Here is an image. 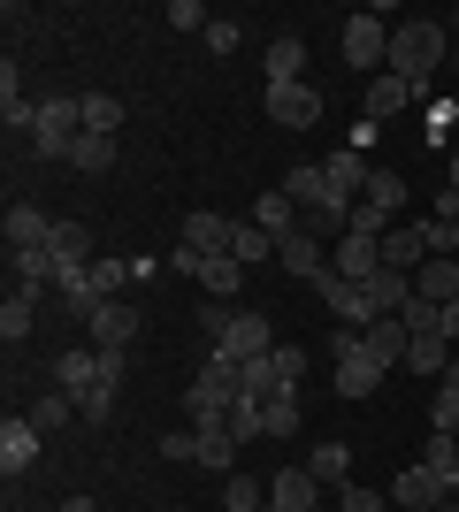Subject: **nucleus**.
<instances>
[{"mask_svg":"<svg viewBox=\"0 0 459 512\" xmlns=\"http://www.w3.org/2000/svg\"><path fill=\"white\" fill-rule=\"evenodd\" d=\"M383 69H398V77H414V85L429 92L444 69H452V31H444V23H391V62Z\"/></svg>","mask_w":459,"mask_h":512,"instance_id":"1","label":"nucleus"},{"mask_svg":"<svg viewBox=\"0 0 459 512\" xmlns=\"http://www.w3.org/2000/svg\"><path fill=\"white\" fill-rule=\"evenodd\" d=\"M77 138H85V100L46 92V100H39V123H31V153H77Z\"/></svg>","mask_w":459,"mask_h":512,"instance_id":"2","label":"nucleus"},{"mask_svg":"<svg viewBox=\"0 0 459 512\" xmlns=\"http://www.w3.org/2000/svg\"><path fill=\"white\" fill-rule=\"evenodd\" d=\"M261 115L276 130H306V123H322V92L314 85H261Z\"/></svg>","mask_w":459,"mask_h":512,"instance_id":"3","label":"nucleus"},{"mask_svg":"<svg viewBox=\"0 0 459 512\" xmlns=\"http://www.w3.org/2000/svg\"><path fill=\"white\" fill-rule=\"evenodd\" d=\"M345 62H352V69H368V77H383V62H391V23L375 16V8L345 23Z\"/></svg>","mask_w":459,"mask_h":512,"instance_id":"4","label":"nucleus"},{"mask_svg":"<svg viewBox=\"0 0 459 512\" xmlns=\"http://www.w3.org/2000/svg\"><path fill=\"white\" fill-rule=\"evenodd\" d=\"M314 291H322V306H329V314H337V329H368V321H383V314H375V291H368V283L322 276V283H314Z\"/></svg>","mask_w":459,"mask_h":512,"instance_id":"5","label":"nucleus"},{"mask_svg":"<svg viewBox=\"0 0 459 512\" xmlns=\"http://www.w3.org/2000/svg\"><path fill=\"white\" fill-rule=\"evenodd\" d=\"M329 276H345V283H375V276H383V237L345 230V237H337V253H329Z\"/></svg>","mask_w":459,"mask_h":512,"instance_id":"6","label":"nucleus"},{"mask_svg":"<svg viewBox=\"0 0 459 512\" xmlns=\"http://www.w3.org/2000/svg\"><path fill=\"white\" fill-rule=\"evenodd\" d=\"M85 337H92V352H131V337H138V306H131V299H108L100 314L85 321Z\"/></svg>","mask_w":459,"mask_h":512,"instance_id":"7","label":"nucleus"},{"mask_svg":"<svg viewBox=\"0 0 459 512\" xmlns=\"http://www.w3.org/2000/svg\"><path fill=\"white\" fill-rule=\"evenodd\" d=\"M414 100H421V85H414V77H398V69H383V77L368 85V100H360V115H368V123H391V115H406Z\"/></svg>","mask_w":459,"mask_h":512,"instance_id":"8","label":"nucleus"},{"mask_svg":"<svg viewBox=\"0 0 459 512\" xmlns=\"http://www.w3.org/2000/svg\"><path fill=\"white\" fill-rule=\"evenodd\" d=\"M39 444H46L39 428L8 413V421H0V474H8V482H16V474H31V467H39Z\"/></svg>","mask_w":459,"mask_h":512,"instance_id":"9","label":"nucleus"},{"mask_svg":"<svg viewBox=\"0 0 459 512\" xmlns=\"http://www.w3.org/2000/svg\"><path fill=\"white\" fill-rule=\"evenodd\" d=\"M215 352H230V360H268V352H276V321H268V314H238Z\"/></svg>","mask_w":459,"mask_h":512,"instance_id":"10","label":"nucleus"},{"mask_svg":"<svg viewBox=\"0 0 459 512\" xmlns=\"http://www.w3.org/2000/svg\"><path fill=\"white\" fill-rule=\"evenodd\" d=\"M46 253H54V283L85 276L92 268V230L85 222H54V245H46Z\"/></svg>","mask_w":459,"mask_h":512,"instance_id":"11","label":"nucleus"},{"mask_svg":"<svg viewBox=\"0 0 459 512\" xmlns=\"http://www.w3.org/2000/svg\"><path fill=\"white\" fill-rule=\"evenodd\" d=\"M360 337H368V360H375V367H406V352H414V329H406V321H398V314L368 321Z\"/></svg>","mask_w":459,"mask_h":512,"instance_id":"12","label":"nucleus"},{"mask_svg":"<svg viewBox=\"0 0 459 512\" xmlns=\"http://www.w3.org/2000/svg\"><path fill=\"white\" fill-rule=\"evenodd\" d=\"M322 176H329V192H337V199H352V207H360V192H368V153H360V146H337V153L322 161Z\"/></svg>","mask_w":459,"mask_h":512,"instance_id":"13","label":"nucleus"},{"mask_svg":"<svg viewBox=\"0 0 459 512\" xmlns=\"http://www.w3.org/2000/svg\"><path fill=\"white\" fill-rule=\"evenodd\" d=\"M276 260H284L291 276H306V283H322V276H329L322 237H314V230H291V237H276Z\"/></svg>","mask_w":459,"mask_h":512,"instance_id":"14","label":"nucleus"},{"mask_svg":"<svg viewBox=\"0 0 459 512\" xmlns=\"http://www.w3.org/2000/svg\"><path fill=\"white\" fill-rule=\"evenodd\" d=\"M268 505H276V512H314V505H322V482H314L306 467H284L276 482H268Z\"/></svg>","mask_w":459,"mask_h":512,"instance_id":"15","label":"nucleus"},{"mask_svg":"<svg viewBox=\"0 0 459 512\" xmlns=\"http://www.w3.org/2000/svg\"><path fill=\"white\" fill-rule=\"evenodd\" d=\"M391 505H406V512H437V505H444V482H437V474H429V467L414 459V467H406V474L391 482Z\"/></svg>","mask_w":459,"mask_h":512,"instance_id":"16","label":"nucleus"},{"mask_svg":"<svg viewBox=\"0 0 459 512\" xmlns=\"http://www.w3.org/2000/svg\"><path fill=\"white\" fill-rule=\"evenodd\" d=\"M261 77H268V85H306V46L291 39V31H284V39H268Z\"/></svg>","mask_w":459,"mask_h":512,"instance_id":"17","label":"nucleus"},{"mask_svg":"<svg viewBox=\"0 0 459 512\" xmlns=\"http://www.w3.org/2000/svg\"><path fill=\"white\" fill-rule=\"evenodd\" d=\"M0 123H8V130H23V138H31V123H39V100H31V92H23L16 62L0 69Z\"/></svg>","mask_w":459,"mask_h":512,"instance_id":"18","label":"nucleus"},{"mask_svg":"<svg viewBox=\"0 0 459 512\" xmlns=\"http://www.w3.org/2000/svg\"><path fill=\"white\" fill-rule=\"evenodd\" d=\"M421 260H429V237H421V222H398V230L383 237V268H398V276H414Z\"/></svg>","mask_w":459,"mask_h":512,"instance_id":"19","label":"nucleus"},{"mask_svg":"<svg viewBox=\"0 0 459 512\" xmlns=\"http://www.w3.org/2000/svg\"><path fill=\"white\" fill-rule=\"evenodd\" d=\"M54 383H62L69 398H85V390L100 383V352H92V344H69L62 360H54Z\"/></svg>","mask_w":459,"mask_h":512,"instance_id":"20","label":"nucleus"},{"mask_svg":"<svg viewBox=\"0 0 459 512\" xmlns=\"http://www.w3.org/2000/svg\"><path fill=\"white\" fill-rule=\"evenodd\" d=\"M0 230H8V253H23V245H54V214H39V207H23V199H16Z\"/></svg>","mask_w":459,"mask_h":512,"instance_id":"21","label":"nucleus"},{"mask_svg":"<svg viewBox=\"0 0 459 512\" xmlns=\"http://www.w3.org/2000/svg\"><path fill=\"white\" fill-rule=\"evenodd\" d=\"M337 367V398H375V390H383V375H391V367H375L368 352H352V360H329Z\"/></svg>","mask_w":459,"mask_h":512,"instance_id":"22","label":"nucleus"},{"mask_svg":"<svg viewBox=\"0 0 459 512\" xmlns=\"http://www.w3.org/2000/svg\"><path fill=\"white\" fill-rule=\"evenodd\" d=\"M414 299L452 306L459 299V260H421V268H414Z\"/></svg>","mask_w":459,"mask_h":512,"instance_id":"23","label":"nucleus"},{"mask_svg":"<svg viewBox=\"0 0 459 512\" xmlns=\"http://www.w3.org/2000/svg\"><path fill=\"white\" fill-rule=\"evenodd\" d=\"M230 237H238L230 214H207V207H199L192 222H184V245H192V253H230Z\"/></svg>","mask_w":459,"mask_h":512,"instance_id":"24","label":"nucleus"},{"mask_svg":"<svg viewBox=\"0 0 459 512\" xmlns=\"http://www.w3.org/2000/svg\"><path fill=\"white\" fill-rule=\"evenodd\" d=\"M31 314H39V291H8V306H0V344H8V352H16L23 337H31Z\"/></svg>","mask_w":459,"mask_h":512,"instance_id":"25","label":"nucleus"},{"mask_svg":"<svg viewBox=\"0 0 459 512\" xmlns=\"http://www.w3.org/2000/svg\"><path fill=\"white\" fill-rule=\"evenodd\" d=\"M429 421H437V436H459V360L437 375V390H429Z\"/></svg>","mask_w":459,"mask_h":512,"instance_id":"26","label":"nucleus"},{"mask_svg":"<svg viewBox=\"0 0 459 512\" xmlns=\"http://www.w3.org/2000/svg\"><path fill=\"white\" fill-rule=\"evenodd\" d=\"M421 467L444 482V497H459V436H429V444H421Z\"/></svg>","mask_w":459,"mask_h":512,"instance_id":"27","label":"nucleus"},{"mask_svg":"<svg viewBox=\"0 0 459 512\" xmlns=\"http://www.w3.org/2000/svg\"><path fill=\"white\" fill-rule=\"evenodd\" d=\"M238 283H245V268L230 253H207V260H199V291H207V299H238Z\"/></svg>","mask_w":459,"mask_h":512,"instance_id":"28","label":"nucleus"},{"mask_svg":"<svg viewBox=\"0 0 459 512\" xmlns=\"http://www.w3.org/2000/svg\"><path fill=\"white\" fill-rule=\"evenodd\" d=\"M230 459H238V436H230V421H222V428H199V459H192V467H207V474H238Z\"/></svg>","mask_w":459,"mask_h":512,"instance_id":"29","label":"nucleus"},{"mask_svg":"<svg viewBox=\"0 0 459 512\" xmlns=\"http://www.w3.org/2000/svg\"><path fill=\"white\" fill-rule=\"evenodd\" d=\"M230 260H238V268H268V260H276V237H268L261 222H238V237H230Z\"/></svg>","mask_w":459,"mask_h":512,"instance_id":"30","label":"nucleus"},{"mask_svg":"<svg viewBox=\"0 0 459 512\" xmlns=\"http://www.w3.org/2000/svg\"><path fill=\"white\" fill-rule=\"evenodd\" d=\"M306 474H314L322 490H345V482H352V444H322L314 459H306Z\"/></svg>","mask_w":459,"mask_h":512,"instance_id":"31","label":"nucleus"},{"mask_svg":"<svg viewBox=\"0 0 459 512\" xmlns=\"http://www.w3.org/2000/svg\"><path fill=\"white\" fill-rule=\"evenodd\" d=\"M69 161H77V176H108V169H115V138H100V130H85Z\"/></svg>","mask_w":459,"mask_h":512,"instance_id":"32","label":"nucleus"},{"mask_svg":"<svg viewBox=\"0 0 459 512\" xmlns=\"http://www.w3.org/2000/svg\"><path fill=\"white\" fill-rule=\"evenodd\" d=\"M69 413H77V398H69V390H46V398H31V413H23V421L39 428V436H54Z\"/></svg>","mask_w":459,"mask_h":512,"instance_id":"33","label":"nucleus"},{"mask_svg":"<svg viewBox=\"0 0 459 512\" xmlns=\"http://www.w3.org/2000/svg\"><path fill=\"white\" fill-rule=\"evenodd\" d=\"M253 222H261L268 237H291V230H299V207H291L284 192H261V207H253Z\"/></svg>","mask_w":459,"mask_h":512,"instance_id":"34","label":"nucleus"},{"mask_svg":"<svg viewBox=\"0 0 459 512\" xmlns=\"http://www.w3.org/2000/svg\"><path fill=\"white\" fill-rule=\"evenodd\" d=\"M406 367H414V375H444V367H452V337H414V352H406Z\"/></svg>","mask_w":459,"mask_h":512,"instance_id":"35","label":"nucleus"},{"mask_svg":"<svg viewBox=\"0 0 459 512\" xmlns=\"http://www.w3.org/2000/svg\"><path fill=\"white\" fill-rule=\"evenodd\" d=\"M360 199L383 207V214H398V207H406V176H398V169H368V192H360Z\"/></svg>","mask_w":459,"mask_h":512,"instance_id":"36","label":"nucleus"},{"mask_svg":"<svg viewBox=\"0 0 459 512\" xmlns=\"http://www.w3.org/2000/svg\"><path fill=\"white\" fill-rule=\"evenodd\" d=\"M85 276H92V291H100V299H131V260H92Z\"/></svg>","mask_w":459,"mask_h":512,"instance_id":"37","label":"nucleus"},{"mask_svg":"<svg viewBox=\"0 0 459 512\" xmlns=\"http://www.w3.org/2000/svg\"><path fill=\"white\" fill-rule=\"evenodd\" d=\"M77 100H85V130L115 138V123H123V100H115V92H77Z\"/></svg>","mask_w":459,"mask_h":512,"instance_id":"38","label":"nucleus"},{"mask_svg":"<svg viewBox=\"0 0 459 512\" xmlns=\"http://www.w3.org/2000/svg\"><path fill=\"white\" fill-rule=\"evenodd\" d=\"M16 283L23 291H46V283H54V253H46V245H23L16 253Z\"/></svg>","mask_w":459,"mask_h":512,"instance_id":"39","label":"nucleus"},{"mask_svg":"<svg viewBox=\"0 0 459 512\" xmlns=\"http://www.w3.org/2000/svg\"><path fill=\"white\" fill-rule=\"evenodd\" d=\"M421 237H429V260H452L459 253V214H429Z\"/></svg>","mask_w":459,"mask_h":512,"instance_id":"40","label":"nucleus"},{"mask_svg":"<svg viewBox=\"0 0 459 512\" xmlns=\"http://www.w3.org/2000/svg\"><path fill=\"white\" fill-rule=\"evenodd\" d=\"M261 436H299V398H261Z\"/></svg>","mask_w":459,"mask_h":512,"instance_id":"41","label":"nucleus"},{"mask_svg":"<svg viewBox=\"0 0 459 512\" xmlns=\"http://www.w3.org/2000/svg\"><path fill=\"white\" fill-rule=\"evenodd\" d=\"M222 505H230V512H261L268 497H261V482H253V474H222Z\"/></svg>","mask_w":459,"mask_h":512,"instance_id":"42","label":"nucleus"},{"mask_svg":"<svg viewBox=\"0 0 459 512\" xmlns=\"http://www.w3.org/2000/svg\"><path fill=\"white\" fill-rule=\"evenodd\" d=\"M230 321H238V306H230V299H207V306H199V337H207V352L230 337Z\"/></svg>","mask_w":459,"mask_h":512,"instance_id":"43","label":"nucleus"},{"mask_svg":"<svg viewBox=\"0 0 459 512\" xmlns=\"http://www.w3.org/2000/svg\"><path fill=\"white\" fill-rule=\"evenodd\" d=\"M230 436H238V444L261 436V398H238V406H230Z\"/></svg>","mask_w":459,"mask_h":512,"instance_id":"44","label":"nucleus"},{"mask_svg":"<svg viewBox=\"0 0 459 512\" xmlns=\"http://www.w3.org/2000/svg\"><path fill=\"white\" fill-rule=\"evenodd\" d=\"M337 512H383V490H368V482H345V490H337Z\"/></svg>","mask_w":459,"mask_h":512,"instance_id":"45","label":"nucleus"},{"mask_svg":"<svg viewBox=\"0 0 459 512\" xmlns=\"http://www.w3.org/2000/svg\"><path fill=\"white\" fill-rule=\"evenodd\" d=\"M169 23H176V31H199V39H207V23H215V16H207L199 0H169Z\"/></svg>","mask_w":459,"mask_h":512,"instance_id":"46","label":"nucleus"},{"mask_svg":"<svg viewBox=\"0 0 459 512\" xmlns=\"http://www.w3.org/2000/svg\"><path fill=\"white\" fill-rule=\"evenodd\" d=\"M153 451H161V459H184V467H192V459H199V428H176V436H161Z\"/></svg>","mask_w":459,"mask_h":512,"instance_id":"47","label":"nucleus"},{"mask_svg":"<svg viewBox=\"0 0 459 512\" xmlns=\"http://www.w3.org/2000/svg\"><path fill=\"white\" fill-rule=\"evenodd\" d=\"M238 39H245V31H238L230 16H215V23H207V54H238Z\"/></svg>","mask_w":459,"mask_h":512,"instance_id":"48","label":"nucleus"},{"mask_svg":"<svg viewBox=\"0 0 459 512\" xmlns=\"http://www.w3.org/2000/svg\"><path fill=\"white\" fill-rule=\"evenodd\" d=\"M322 352H329V360H352V352H368V337H360V329H329Z\"/></svg>","mask_w":459,"mask_h":512,"instance_id":"49","label":"nucleus"},{"mask_svg":"<svg viewBox=\"0 0 459 512\" xmlns=\"http://www.w3.org/2000/svg\"><path fill=\"white\" fill-rule=\"evenodd\" d=\"M452 130H459V100H437V107H429V138H437V146H444Z\"/></svg>","mask_w":459,"mask_h":512,"instance_id":"50","label":"nucleus"},{"mask_svg":"<svg viewBox=\"0 0 459 512\" xmlns=\"http://www.w3.org/2000/svg\"><path fill=\"white\" fill-rule=\"evenodd\" d=\"M444 192L459 199V146H452V161H444Z\"/></svg>","mask_w":459,"mask_h":512,"instance_id":"51","label":"nucleus"},{"mask_svg":"<svg viewBox=\"0 0 459 512\" xmlns=\"http://www.w3.org/2000/svg\"><path fill=\"white\" fill-rule=\"evenodd\" d=\"M444 337H452V344H459V299H452V306H444Z\"/></svg>","mask_w":459,"mask_h":512,"instance_id":"52","label":"nucleus"},{"mask_svg":"<svg viewBox=\"0 0 459 512\" xmlns=\"http://www.w3.org/2000/svg\"><path fill=\"white\" fill-rule=\"evenodd\" d=\"M62 512H100V505H92V497H69V505Z\"/></svg>","mask_w":459,"mask_h":512,"instance_id":"53","label":"nucleus"},{"mask_svg":"<svg viewBox=\"0 0 459 512\" xmlns=\"http://www.w3.org/2000/svg\"><path fill=\"white\" fill-rule=\"evenodd\" d=\"M444 31H452V39H459V8H452V16H444Z\"/></svg>","mask_w":459,"mask_h":512,"instance_id":"54","label":"nucleus"},{"mask_svg":"<svg viewBox=\"0 0 459 512\" xmlns=\"http://www.w3.org/2000/svg\"><path fill=\"white\" fill-rule=\"evenodd\" d=\"M437 512H459V497H444V505H437Z\"/></svg>","mask_w":459,"mask_h":512,"instance_id":"55","label":"nucleus"},{"mask_svg":"<svg viewBox=\"0 0 459 512\" xmlns=\"http://www.w3.org/2000/svg\"><path fill=\"white\" fill-rule=\"evenodd\" d=\"M452 77H459V39H452Z\"/></svg>","mask_w":459,"mask_h":512,"instance_id":"56","label":"nucleus"},{"mask_svg":"<svg viewBox=\"0 0 459 512\" xmlns=\"http://www.w3.org/2000/svg\"><path fill=\"white\" fill-rule=\"evenodd\" d=\"M261 512H276V505H261Z\"/></svg>","mask_w":459,"mask_h":512,"instance_id":"57","label":"nucleus"},{"mask_svg":"<svg viewBox=\"0 0 459 512\" xmlns=\"http://www.w3.org/2000/svg\"><path fill=\"white\" fill-rule=\"evenodd\" d=\"M314 512H329V505H314Z\"/></svg>","mask_w":459,"mask_h":512,"instance_id":"58","label":"nucleus"}]
</instances>
